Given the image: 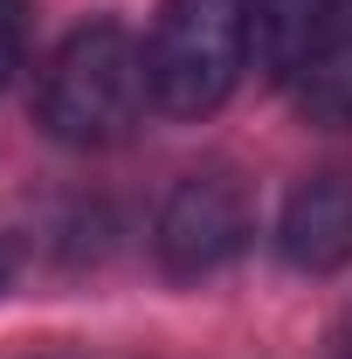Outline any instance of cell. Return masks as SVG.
<instances>
[{
	"label": "cell",
	"mask_w": 352,
	"mask_h": 359,
	"mask_svg": "<svg viewBox=\"0 0 352 359\" xmlns=\"http://www.w3.org/2000/svg\"><path fill=\"white\" fill-rule=\"evenodd\" d=\"M152 83H145V42H138L125 21H90L69 42L42 62V83H35V118L55 145H118L145 118Z\"/></svg>",
	"instance_id": "6da1fadb"
},
{
	"label": "cell",
	"mask_w": 352,
	"mask_h": 359,
	"mask_svg": "<svg viewBox=\"0 0 352 359\" xmlns=\"http://www.w3.org/2000/svg\"><path fill=\"white\" fill-rule=\"evenodd\" d=\"M249 7L242 0H159L145 35V83L152 111L208 118L221 111L249 69Z\"/></svg>",
	"instance_id": "7a4b0ae2"
},
{
	"label": "cell",
	"mask_w": 352,
	"mask_h": 359,
	"mask_svg": "<svg viewBox=\"0 0 352 359\" xmlns=\"http://www.w3.org/2000/svg\"><path fill=\"white\" fill-rule=\"evenodd\" d=\"M256 235V194L235 166H201L166 194L159 222H152V249L166 276H215L228 269Z\"/></svg>",
	"instance_id": "3957f363"
},
{
	"label": "cell",
	"mask_w": 352,
	"mask_h": 359,
	"mask_svg": "<svg viewBox=\"0 0 352 359\" xmlns=\"http://www.w3.org/2000/svg\"><path fill=\"white\" fill-rule=\"evenodd\" d=\"M276 256L290 269H304V276H325V269L352 263V180L346 173H318L283 201Z\"/></svg>",
	"instance_id": "277c9868"
},
{
	"label": "cell",
	"mask_w": 352,
	"mask_h": 359,
	"mask_svg": "<svg viewBox=\"0 0 352 359\" xmlns=\"http://www.w3.org/2000/svg\"><path fill=\"white\" fill-rule=\"evenodd\" d=\"M242 7H249V55L276 83H297V69L339 28V7L332 0H242Z\"/></svg>",
	"instance_id": "5b68a950"
},
{
	"label": "cell",
	"mask_w": 352,
	"mask_h": 359,
	"mask_svg": "<svg viewBox=\"0 0 352 359\" xmlns=\"http://www.w3.org/2000/svg\"><path fill=\"white\" fill-rule=\"evenodd\" d=\"M297 111L311 125H332V132H352V28H332V42L297 69Z\"/></svg>",
	"instance_id": "8992f818"
},
{
	"label": "cell",
	"mask_w": 352,
	"mask_h": 359,
	"mask_svg": "<svg viewBox=\"0 0 352 359\" xmlns=\"http://www.w3.org/2000/svg\"><path fill=\"white\" fill-rule=\"evenodd\" d=\"M28 0H0V90L14 83V69L28 62Z\"/></svg>",
	"instance_id": "52a82bcc"
},
{
	"label": "cell",
	"mask_w": 352,
	"mask_h": 359,
	"mask_svg": "<svg viewBox=\"0 0 352 359\" xmlns=\"http://www.w3.org/2000/svg\"><path fill=\"white\" fill-rule=\"evenodd\" d=\"M7 269H14V242L0 235V283H7Z\"/></svg>",
	"instance_id": "ba28073f"
},
{
	"label": "cell",
	"mask_w": 352,
	"mask_h": 359,
	"mask_svg": "<svg viewBox=\"0 0 352 359\" xmlns=\"http://www.w3.org/2000/svg\"><path fill=\"white\" fill-rule=\"evenodd\" d=\"M339 359H352V325H346V332H339Z\"/></svg>",
	"instance_id": "9c48e42d"
}]
</instances>
